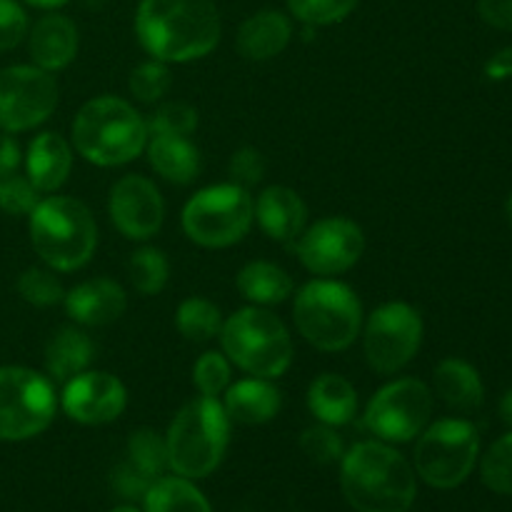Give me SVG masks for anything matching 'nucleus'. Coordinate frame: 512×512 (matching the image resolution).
Returning a JSON list of instances; mask_svg holds the SVG:
<instances>
[{"instance_id":"1","label":"nucleus","mask_w":512,"mask_h":512,"mask_svg":"<svg viewBox=\"0 0 512 512\" xmlns=\"http://www.w3.org/2000/svg\"><path fill=\"white\" fill-rule=\"evenodd\" d=\"M220 13L213 0H140L135 13L138 43L160 63H190L220 43Z\"/></svg>"},{"instance_id":"2","label":"nucleus","mask_w":512,"mask_h":512,"mask_svg":"<svg viewBox=\"0 0 512 512\" xmlns=\"http://www.w3.org/2000/svg\"><path fill=\"white\" fill-rule=\"evenodd\" d=\"M340 488L358 512H408L418 498L415 468L383 440H365L343 455Z\"/></svg>"},{"instance_id":"3","label":"nucleus","mask_w":512,"mask_h":512,"mask_svg":"<svg viewBox=\"0 0 512 512\" xmlns=\"http://www.w3.org/2000/svg\"><path fill=\"white\" fill-rule=\"evenodd\" d=\"M73 145L78 155L98 168L133 163L148 145L143 115L123 98L100 95L88 100L73 120Z\"/></svg>"},{"instance_id":"4","label":"nucleus","mask_w":512,"mask_h":512,"mask_svg":"<svg viewBox=\"0 0 512 512\" xmlns=\"http://www.w3.org/2000/svg\"><path fill=\"white\" fill-rule=\"evenodd\" d=\"M30 245L55 273H73L90 263L98 248V225L80 200L53 195L28 215Z\"/></svg>"},{"instance_id":"5","label":"nucleus","mask_w":512,"mask_h":512,"mask_svg":"<svg viewBox=\"0 0 512 512\" xmlns=\"http://www.w3.org/2000/svg\"><path fill=\"white\" fill-rule=\"evenodd\" d=\"M230 443V418L218 398H193L178 410L165 433L168 465L175 475L203 480L223 463Z\"/></svg>"},{"instance_id":"6","label":"nucleus","mask_w":512,"mask_h":512,"mask_svg":"<svg viewBox=\"0 0 512 512\" xmlns=\"http://www.w3.org/2000/svg\"><path fill=\"white\" fill-rule=\"evenodd\" d=\"M298 333L323 353H340L355 343L363 328V305L358 293L340 280H310L293 303Z\"/></svg>"},{"instance_id":"7","label":"nucleus","mask_w":512,"mask_h":512,"mask_svg":"<svg viewBox=\"0 0 512 512\" xmlns=\"http://www.w3.org/2000/svg\"><path fill=\"white\" fill-rule=\"evenodd\" d=\"M220 345L233 365L253 378L275 380L293 365V338L283 320L260 305H248L223 320Z\"/></svg>"},{"instance_id":"8","label":"nucleus","mask_w":512,"mask_h":512,"mask_svg":"<svg viewBox=\"0 0 512 512\" xmlns=\"http://www.w3.org/2000/svg\"><path fill=\"white\" fill-rule=\"evenodd\" d=\"M480 460V435L470 420L428 423L415 443V473L435 490H455L473 475Z\"/></svg>"},{"instance_id":"9","label":"nucleus","mask_w":512,"mask_h":512,"mask_svg":"<svg viewBox=\"0 0 512 512\" xmlns=\"http://www.w3.org/2000/svg\"><path fill=\"white\" fill-rule=\"evenodd\" d=\"M183 233L200 248H230L250 233L255 223V200L235 183L210 185L185 203Z\"/></svg>"},{"instance_id":"10","label":"nucleus","mask_w":512,"mask_h":512,"mask_svg":"<svg viewBox=\"0 0 512 512\" xmlns=\"http://www.w3.org/2000/svg\"><path fill=\"white\" fill-rule=\"evenodd\" d=\"M58 410L53 380L20 365L0 368V440L23 443L53 425Z\"/></svg>"},{"instance_id":"11","label":"nucleus","mask_w":512,"mask_h":512,"mask_svg":"<svg viewBox=\"0 0 512 512\" xmlns=\"http://www.w3.org/2000/svg\"><path fill=\"white\" fill-rule=\"evenodd\" d=\"M433 405V390L423 380H393L370 398L365 425L383 443H410L428 428Z\"/></svg>"},{"instance_id":"12","label":"nucleus","mask_w":512,"mask_h":512,"mask_svg":"<svg viewBox=\"0 0 512 512\" xmlns=\"http://www.w3.org/2000/svg\"><path fill=\"white\" fill-rule=\"evenodd\" d=\"M423 333V318L413 305L400 300L383 303L365 320V360L380 375L398 373L418 355Z\"/></svg>"},{"instance_id":"13","label":"nucleus","mask_w":512,"mask_h":512,"mask_svg":"<svg viewBox=\"0 0 512 512\" xmlns=\"http://www.w3.org/2000/svg\"><path fill=\"white\" fill-rule=\"evenodd\" d=\"M58 108V83L38 65H10L0 70V130L25 133Z\"/></svg>"},{"instance_id":"14","label":"nucleus","mask_w":512,"mask_h":512,"mask_svg":"<svg viewBox=\"0 0 512 512\" xmlns=\"http://www.w3.org/2000/svg\"><path fill=\"white\" fill-rule=\"evenodd\" d=\"M293 250L310 273L330 278L358 265L365 250V235L355 220L333 215L305 228L293 243Z\"/></svg>"},{"instance_id":"15","label":"nucleus","mask_w":512,"mask_h":512,"mask_svg":"<svg viewBox=\"0 0 512 512\" xmlns=\"http://www.w3.org/2000/svg\"><path fill=\"white\" fill-rule=\"evenodd\" d=\"M108 215L110 223L123 238L150 240L163 228V195H160L158 185L145 175H123L110 188Z\"/></svg>"},{"instance_id":"16","label":"nucleus","mask_w":512,"mask_h":512,"mask_svg":"<svg viewBox=\"0 0 512 512\" xmlns=\"http://www.w3.org/2000/svg\"><path fill=\"white\" fill-rule=\"evenodd\" d=\"M128 405L125 385L103 370H85L65 383L60 408L80 425H108L123 415Z\"/></svg>"},{"instance_id":"17","label":"nucleus","mask_w":512,"mask_h":512,"mask_svg":"<svg viewBox=\"0 0 512 512\" xmlns=\"http://www.w3.org/2000/svg\"><path fill=\"white\" fill-rule=\"evenodd\" d=\"M65 313L83 328H103L123 318L128 308V295L123 285L110 278H93L75 285L63 298Z\"/></svg>"},{"instance_id":"18","label":"nucleus","mask_w":512,"mask_h":512,"mask_svg":"<svg viewBox=\"0 0 512 512\" xmlns=\"http://www.w3.org/2000/svg\"><path fill=\"white\" fill-rule=\"evenodd\" d=\"M255 220L270 240L293 245L308 228V205L288 185H270L255 200Z\"/></svg>"},{"instance_id":"19","label":"nucleus","mask_w":512,"mask_h":512,"mask_svg":"<svg viewBox=\"0 0 512 512\" xmlns=\"http://www.w3.org/2000/svg\"><path fill=\"white\" fill-rule=\"evenodd\" d=\"M78 45V28L68 15L48 13L28 30V50L33 65L48 70V73L68 68L78 55Z\"/></svg>"},{"instance_id":"20","label":"nucleus","mask_w":512,"mask_h":512,"mask_svg":"<svg viewBox=\"0 0 512 512\" xmlns=\"http://www.w3.org/2000/svg\"><path fill=\"white\" fill-rule=\"evenodd\" d=\"M293 38V23L280 10H258L238 28V53L253 63H265L283 53Z\"/></svg>"},{"instance_id":"21","label":"nucleus","mask_w":512,"mask_h":512,"mask_svg":"<svg viewBox=\"0 0 512 512\" xmlns=\"http://www.w3.org/2000/svg\"><path fill=\"white\" fill-rule=\"evenodd\" d=\"M73 170V148L60 133H40L30 140L25 153V175L38 193L63 188Z\"/></svg>"},{"instance_id":"22","label":"nucleus","mask_w":512,"mask_h":512,"mask_svg":"<svg viewBox=\"0 0 512 512\" xmlns=\"http://www.w3.org/2000/svg\"><path fill=\"white\" fill-rule=\"evenodd\" d=\"M280 390L265 378H245L238 383H230L225 390L223 408L228 413L230 423L240 425H263L270 423L280 413Z\"/></svg>"},{"instance_id":"23","label":"nucleus","mask_w":512,"mask_h":512,"mask_svg":"<svg viewBox=\"0 0 512 512\" xmlns=\"http://www.w3.org/2000/svg\"><path fill=\"white\" fill-rule=\"evenodd\" d=\"M435 395L443 400L448 408L458 413H470L483 405L485 385L478 370L463 358H445L435 365L433 373Z\"/></svg>"},{"instance_id":"24","label":"nucleus","mask_w":512,"mask_h":512,"mask_svg":"<svg viewBox=\"0 0 512 512\" xmlns=\"http://www.w3.org/2000/svg\"><path fill=\"white\" fill-rule=\"evenodd\" d=\"M308 410L318 423L340 428L358 413V390L343 375L323 373L308 388Z\"/></svg>"},{"instance_id":"25","label":"nucleus","mask_w":512,"mask_h":512,"mask_svg":"<svg viewBox=\"0 0 512 512\" xmlns=\"http://www.w3.org/2000/svg\"><path fill=\"white\" fill-rule=\"evenodd\" d=\"M150 168L168 183L188 185L200 173V150L188 138L178 135H148Z\"/></svg>"},{"instance_id":"26","label":"nucleus","mask_w":512,"mask_h":512,"mask_svg":"<svg viewBox=\"0 0 512 512\" xmlns=\"http://www.w3.org/2000/svg\"><path fill=\"white\" fill-rule=\"evenodd\" d=\"M95 345L80 328H60L45 345V373L53 383H68L75 375L85 373L93 363Z\"/></svg>"},{"instance_id":"27","label":"nucleus","mask_w":512,"mask_h":512,"mask_svg":"<svg viewBox=\"0 0 512 512\" xmlns=\"http://www.w3.org/2000/svg\"><path fill=\"white\" fill-rule=\"evenodd\" d=\"M235 288L250 305L268 308V305L285 303L293 295L295 285L280 265L268 263V260H253L238 273Z\"/></svg>"},{"instance_id":"28","label":"nucleus","mask_w":512,"mask_h":512,"mask_svg":"<svg viewBox=\"0 0 512 512\" xmlns=\"http://www.w3.org/2000/svg\"><path fill=\"white\" fill-rule=\"evenodd\" d=\"M143 512H213V508L190 478L160 475L145 493Z\"/></svg>"},{"instance_id":"29","label":"nucleus","mask_w":512,"mask_h":512,"mask_svg":"<svg viewBox=\"0 0 512 512\" xmlns=\"http://www.w3.org/2000/svg\"><path fill=\"white\" fill-rule=\"evenodd\" d=\"M175 325H178V333L185 340H190V343H210V340L220 335L223 315H220V308L213 300L193 295V298L183 300L178 305Z\"/></svg>"},{"instance_id":"30","label":"nucleus","mask_w":512,"mask_h":512,"mask_svg":"<svg viewBox=\"0 0 512 512\" xmlns=\"http://www.w3.org/2000/svg\"><path fill=\"white\" fill-rule=\"evenodd\" d=\"M125 460L150 480H158L160 475H165V470H170L165 438L150 428H140L130 435Z\"/></svg>"},{"instance_id":"31","label":"nucleus","mask_w":512,"mask_h":512,"mask_svg":"<svg viewBox=\"0 0 512 512\" xmlns=\"http://www.w3.org/2000/svg\"><path fill=\"white\" fill-rule=\"evenodd\" d=\"M128 275L140 295H158L168 285L170 263L160 248H140L130 255Z\"/></svg>"},{"instance_id":"32","label":"nucleus","mask_w":512,"mask_h":512,"mask_svg":"<svg viewBox=\"0 0 512 512\" xmlns=\"http://www.w3.org/2000/svg\"><path fill=\"white\" fill-rule=\"evenodd\" d=\"M480 480L498 495H512V430L495 440L480 460Z\"/></svg>"},{"instance_id":"33","label":"nucleus","mask_w":512,"mask_h":512,"mask_svg":"<svg viewBox=\"0 0 512 512\" xmlns=\"http://www.w3.org/2000/svg\"><path fill=\"white\" fill-rule=\"evenodd\" d=\"M18 295L25 303L35 305V308H53V305L63 303L65 288L58 278L55 270L50 268H28L15 283Z\"/></svg>"},{"instance_id":"34","label":"nucleus","mask_w":512,"mask_h":512,"mask_svg":"<svg viewBox=\"0 0 512 512\" xmlns=\"http://www.w3.org/2000/svg\"><path fill=\"white\" fill-rule=\"evenodd\" d=\"M230 378H233V363L228 355L218 350H208L200 355L193 365V385L205 398H218L228 390Z\"/></svg>"},{"instance_id":"35","label":"nucleus","mask_w":512,"mask_h":512,"mask_svg":"<svg viewBox=\"0 0 512 512\" xmlns=\"http://www.w3.org/2000/svg\"><path fill=\"white\" fill-rule=\"evenodd\" d=\"M170 85H173V75H170L168 63H160V60L140 63L128 78L130 93L140 103H158L168 95Z\"/></svg>"},{"instance_id":"36","label":"nucleus","mask_w":512,"mask_h":512,"mask_svg":"<svg viewBox=\"0 0 512 512\" xmlns=\"http://www.w3.org/2000/svg\"><path fill=\"white\" fill-rule=\"evenodd\" d=\"M295 20L310 25H335L348 18L360 0H285Z\"/></svg>"},{"instance_id":"37","label":"nucleus","mask_w":512,"mask_h":512,"mask_svg":"<svg viewBox=\"0 0 512 512\" xmlns=\"http://www.w3.org/2000/svg\"><path fill=\"white\" fill-rule=\"evenodd\" d=\"M148 125V135H178V138H188L198 128V110L188 103H165L145 120Z\"/></svg>"},{"instance_id":"38","label":"nucleus","mask_w":512,"mask_h":512,"mask_svg":"<svg viewBox=\"0 0 512 512\" xmlns=\"http://www.w3.org/2000/svg\"><path fill=\"white\" fill-rule=\"evenodd\" d=\"M300 450L308 455V460H313L315 465H333L338 460H343L345 445L343 438L335 433V428L330 425H313V428L303 430L300 435Z\"/></svg>"},{"instance_id":"39","label":"nucleus","mask_w":512,"mask_h":512,"mask_svg":"<svg viewBox=\"0 0 512 512\" xmlns=\"http://www.w3.org/2000/svg\"><path fill=\"white\" fill-rule=\"evenodd\" d=\"M40 203V195L28 175H5L0 178V210L8 215H30L35 205Z\"/></svg>"},{"instance_id":"40","label":"nucleus","mask_w":512,"mask_h":512,"mask_svg":"<svg viewBox=\"0 0 512 512\" xmlns=\"http://www.w3.org/2000/svg\"><path fill=\"white\" fill-rule=\"evenodd\" d=\"M28 13L18 0H0V53L13 50L28 38Z\"/></svg>"},{"instance_id":"41","label":"nucleus","mask_w":512,"mask_h":512,"mask_svg":"<svg viewBox=\"0 0 512 512\" xmlns=\"http://www.w3.org/2000/svg\"><path fill=\"white\" fill-rule=\"evenodd\" d=\"M265 158L258 148H240L230 155L228 175L230 183L240 185V188H253L265 178Z\"/></svg>"},{"instance_id":"42","label":"nucleus","mask_w":512,"mask_h":512,"mask_svg":"<svg viewBox=\"0 0 512 512\" xmlns=\"http://www.w3.org/2000/svg\"><path fill=\"white\" fill-rule=\"evenodd\" d=\"M110 483H113V490L120 495V498L143 500L145 493H148V488L153 485V480L145 478V475L138 473L128 460H123V463L115 465L113 473H110Z\"/></svg>"},{"instance_id":"43","label":"nucleus","mask_w":512,"mask_h":512,"mask_svg":"<svg viewBox=\"0 0 512 512\" xmlns=\"http://www.w3.org/2000/svg\"><path fill=\"white\" fill-rule=\"evenodd\" d=\"M478 13L493 28L512 33V0H478Z\"/></svg>"},{"instance_id":"44","label":"nucleus","mask_w":512,"mask_h":512,"mask_svg":"<svg viewBox=\"0 0 512 512\" xmlns=\"http://www.w3.org/2000/svg\"><path fill=\"white\" fill-rule=\"evenodd\" d=\"M20 163H23L20 143L13 138V133H3L0 135V178L18 173Z\"/></svg>"},{"instance_id":"45","label":"nucleus","mask_w":512,"mask_h":512,"mask_svg":"<svg viewBox=\"0 0 512 512\" xmlns=\"http://www.w3.org/2000/svg\"><path fill=\"white\" fill-rule=\"evenodd\" d=\"M485 75L493 80L510 78L512 75V48H505V50H500V53H495L493 58L488 60V65H485Z\"/></svg>"},{"instance_id":"46","label":"nucleus","mask_w":512,"mask_h":512,"mask_svg":"<svg viewBox=\"0 0 512 512\" xmlns=\"http://www.w3.org/2000/svg\"><path fill=\"white\" fill-rule=\"evenodd\" d=\"M500 418H503L505 425H510L512 428V390L500 398Z\"/></svg>"},{"instance_id":"47","label":"nucleus","mask_w":512,"mask_h":512,"mask_svg":"<svg viewBox=\"0 0 512 512\" xmlns=\"http://www.w3.org/2000/svg\"><path fill=\"white\" fill-rule=\"evenodd\" d=\"M23 3L33 5V8L55 10V8H60V5H65V3H68V0H23Z\"/></svg>"},{"instance_id":"48","label":"nucleus","mask_w":512,"mask_h":512,"mask_svg":"<svg viewBox=\"0 0 512 512\" xmlns=\"http://www.w3.org/2000/svg\"><path fill=\"white\" fill-rule=\"evenodd\" d=\"M505 220H508V225H510V230H512V193H510L508 203H505Z\"/></svg>"},{"instance_id":"49","label":"nucleus","mask_w":512,"mask_h":512,"mask_svg":"<svg viewBox=\"0 0 512 512\" xmlns=\"http://www.w3.org/2000/svg\"><path fill=\"white\" fill-rule=\"evenodd\" d=\"M110 512H143V510H138V508H135V505H120V508H115V510H110Z\"/></svg>"}]
</instances>
